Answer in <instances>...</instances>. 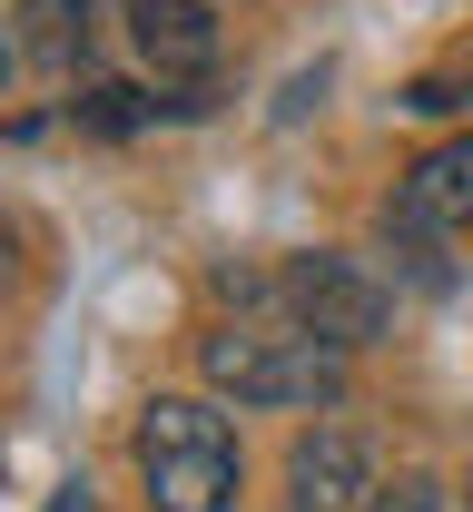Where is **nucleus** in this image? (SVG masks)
Wrapping results in <instances>:
<instances>
[{"label": "nucleus", "mask_w": 473, "mask_h": 512, "mask_svg": "<svg viewBox=\"0 0 473 512\" xmlns=\"http://www.w3.org/2000/svg\"><path fill=\"white\" fill-rule=\"evenodd\" d=\"M138 483H148V512H237V493H247L237 424L207 394L138 404Z\"/></svg>", "instance_id": "f03ea898"}, {"label": "nucleus", "mask_w": 473, "mask_h": 512, "mask_svg": "<svg viewBox=\"0 0 473 512\" xmlns=\"http://www.w3.org/2000/svg\"><path fill=\"white\" fill-rule=\"evenodd\" d=\"M355 512H444V483H424V473H405V483H375Z\"/></svg>", "instance_id": "1a4fd4ad"}, {"label": "nucleus", "mask_w": 473, "mask_h": 512, "mask_svg": "<svg viewBox=\"0 0 473 512\" xmlns=\"http://www.w3.org/2000/svg\"><path fill=\"white\" fill-rule=\"evenodd\" d=\"M464 227H473V128L444 138V148H424L405 178H395V197H385V237H405V247L464 237Z\"/></svg>", "instance_id": "20e7f679"}, {"label": "nucleus", "mask_w": 473, "mask_h": 512, "mask_svg": "<svg viewBox=\"0 0 473 512\" xmlns=\"http://www.w3.org/2000/svg\"><path fill=\"white\" fill-rule=\"evenodd\" d=\"M247 296H257V306H276V316H296V325H316V335H326V345H345V355H355V345H375V335H385V316H395V296H385L355 256H336V247L286 256V266H276V276H257Z\"/></svg>", "instance_id": "7ed1b4c3"}, {"label": "nucleus", "mask_w": 473, "mask_h": 512, "mask_svg": "<svg viewBox=\"0 0 473 512\" xmlns=\"http://www.w3.org/2000/svg\"><path fill=\"white\" fill-rule=\"evenodd\" d=\"M20 60L40 69H89V50H99V0H20V40H10Z\"/></svg>", "instance_id": "0eeeda50"}, {"label": "nucleus", "mask_w": 473, "mask_h": 512, "mask_svg": "<svg viewBox=\"0 0 473 512\" xmlns=\"http://www.w3.org/2000/svg\"><path fill=\"white\" fill-rule=\"evenodd\" d=\"M158 109H198V99H148V89H89V99H69V119L109 128V138H119V128H148Z\"/></svg>", "instance_id": "6e6552de"}, {"label": "nucleus", "mask_w": 473, "mask_h": 512, "mask_svg": "<svg viewBox=\"0 0 473 512\" xmlns=\"http://www.w3.org/2000/svg\"><path fill=\"white\" fill-rule=\"evenodd\" d=\"M365 493H375V444L355 424L296 434V453H286V503L296 512H355Z\"/></svg>", "instance_id": "39448f33"}, {"label": "nucleus", "mask_w": 473, "mask_h": 512, "mask_svg": "<svg viewBox=\"0 0 473 512\" xmlns=\"http://www.w3.org/2000/svg\"><path fill=\"white\" fill-rule=\"evenodd\" d=\"M10 276H20V266H10V227H0V296H10Z\"/></svg>", "instance_id": "9d476101"}, {"label": "nucleus", "mask_w": 473, "mask_h": 512, "mask_svg": "<svg viewBox=\"0 0 473 512\" xmlns=\"http://www.w3.org/2000/svg\"><path fill=\"white\" fill-rule=\"evenodd\" d=\"M119 20H129L138 60L158 69V79H207V69H217V20H207V0H119Z\"/></svg>", "instance_id": "423d86ee"}, {"label": "nucleus", "mask_w": 473, "mask_h": 512, "mask_svg": "<svg viewBox=\"0 0 473 512\" xmlns=\"http://www.w3.org/2000/svg\"><path fill=\"white\" fill-rule=\"evenodd\" d=\"M198 365H207L217 394L267 404V414H286V404H336V394H345V345H326L316 325L276 316V306L207 325V335H198Z\"/></svg>", "instance_id": "f257e3e1"}, {"label": "nucleus", "mask_w": 473, "mask_h": 512, "mask_svg": "<svg viewBox=\"0 0 473 512\" xmlns=\"http://www.w3.org/2000/svg\"><path fill=\"white\" fill-rule=\"evenodd\" d=\"M50 512H89V493H79V483H69V493H60V503H50Z\"/></svg>", "instance_id": "9b49d317"}, {"label": "nucleus", "mask_w": 473, "mask_h": 512, "mask_svg": "<svg viewBox=\"0 0 473 512\" xmlns=\"http://www.w3.org/2000/svg\"><path fill=\"white\" fill-rule=\"evenodd\" d=\"M0 79H10V30H0Z\"/></svg>", "instance_id": "f8f14e48"}]
</instances>
